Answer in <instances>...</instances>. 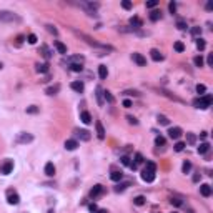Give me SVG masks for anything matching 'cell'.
Returning <instances> with one entry per match:
<instances>
[{"mask_svg": "<svg viewBox=\"0 0 213 213\" xmlns=\"http://www.w3.org/2000/svg\"><path fill=\"white\" fill-rule=\"evenodd\" d=\"M155 172H156V166L153 161H148L146 166L143 168V172H142V180L146 183H151L155 180Z\"/></svg>", "mask_w": 213, "mask_h": 213, "instance_id": "6da1fadb", "label": "cell"}, {"mask_svg": "<svg viewBox=\"0 0 213 213\" xmlns=\"http://www.w3.org/2000/svg\"><path fill=\"white\" fill-rule=\"evenodd\" d=\"M0 22H7V23H10V22H22V18L17 13L10 10H0Z\"/></svg>", "mask_w": 213, "mask_h": 213, "instance_id": "7a4b0ae2", "label": "cell"}, {"mask_svg": "<svg viewBox=\"0 0 213 213\" xmlns=\"http://www.w3.org/2000/svg\"><path fill=\"white\" fill-rule=\"evenodd\" d=\"M32 140H33V135L27 133V132H20L17 135V143H30Z\"/></svg>", "mask_w": 213, "mask_h": 213, "instance_id": "3957f363", "label": "cell"}, {"mask_svg": "<svg viewBox=\"0 0 213 213\" xmlns=\"http://www.w3.org/2000/svg\"><path fill=\"white\" fill-rule=\"evenodd\" d=\"M7 202L10 203V205H17V203L20 202V197H18V193L13 192V190H7Z\"/></svg>", "mask_w": 213, "mask_h": 213, "instance_id": "277c9868", "label": "cell"}, {"mask_svg": "<svg viewBox=\"0 0 213 213\" xmlns=\"http://www.w3.org/2000/svg\"><path fill=\"white\" fill-rule=\"evenodd\" d=\"M12 170H13V161L12 160H7L4 165H0V173L2 175H10Z\"/></svg>", "mask_w": 213, "mask_h": 213, "instance_id": "5b68a950", "label": "cell"}, {"mask_svg": "<svg viewBox=\"0 0 213 213\" xmlns=\"http://www.w3.org/2000/svg\"><path fill=\"white\" fill-rule=\"evenodd\" d=\"M168 137H170L172 140H178V138L182 137V128H180V127H172V128L168 130Z\"/></svg>", "mask_w": 213, "mask_h": 213, "instance_id": "8992f818", "label": "cell"}, {"mask_svg": "<svg viewBox=\"0 0 213 213\" xmlns=\"http://www.w3.org/2000/svg\"><path fill=\"white\" fill-rule=\"evenodd\" d=\"M132 58H133V62L137 63V65H140V67H145L146 65V58L142 55V53H132Z\"/></svg>", "mask_w": 213, "mask_h": 213, "instance_id": "52a82bcc", "label": "cell"}, {"mask_svg": "<svg viewBox=\"0 0 213 213\" xmlns=\"http://www.w3.org/2000/svg\"><path fill=\"white\" fill-rule=\"evenodd\" d=\"M75 133H77V137L80 138V140H83V142H88L90 138H92V135H90V132L88 130H75Z\"/></svg>", "mask_w": 213, "mask_h": 213, "instance_id": "ba28073f", "label": "cell"}, {"mask_svg": "<svg viewBox=\"0 0 213 213\" xmlns=\"http://www.w3.org/2000/svg\"><path fill=\"white\" fill-rule=\"evenodd\" d=\"M158 93H161V95H165L166 98H170V100H175V102H178V103H183V100L180 98V97H177V95H173V93H170V92H166V90H156Z\"/></svg>", "mask_w": 213, "mask_h": 213, "instance_id": "9c48e42d", "label": "cell"}, {"mask_svg": "<svg viewBox=\"0 0 213 213\" xmlns=\"http://www.w3.org/2000/svg\"><path fill=\"white\" fill-rule=\"evenodd\" d=\"M95 128H97V137H98L100 140H103L105 138V128H103V125H102V122H95Z\"/></svg>", "mask_w": 213, "mask_h": 213, "instance_id": "30bf717a", "label": "cell"}, {"mask_svg": "<svg viewBox=\"0 0 213 213\" xmlns=\"http://www.w3.org/2000/svg\"><path fill=\"white\" fill-rule=\"evenodd\" d=\"M150 57L153 62H161L163 60V55L160 53V50H156V48H151L150 50Z\"/></svg>", "mask_w": 213, "mask_h": 213, "instance_id": "8fae6325", "label": "cell"}, {"mask_svg": "<svg viewBox=\"0 0 213 213\" xmlns=\"http://www.w3.org/2000/svg\"><path fill=\"white\" fill-rule=\"evenodd\" d=\"M102 193H103V187H102V185H95V187L90 190V197L97 198L98 195H102Z\"/></svg>", "mask_w": 213, "mask_h": 213, "instance_id": "7c38bea8", "label": "cell"}, {"mask_svg": "<svg viewBox=\"0 0 213 213\" xmlns=\"http://www.w3.org/2000/svg\"><path fill=\"white\" fill-rule=\"evenodd\" d=\"M45 175L47 177H55V165H53L52 161H48L47 165H45Z\"/></svg>", "mask_w": 213, "mask_h": 213, "instance_id": "4fadbf2b", "label": "cell"}, {"mask_svg": "<svg viewBox=\"0 0 213 213\" xmlns=\"http://www.w3.org/2000/svg\"><path fill=\"white\" fill-rule=\"evenodd\" d=\"M200 193H202L203 197H210V195H212V187H210L208 183L200 185Z\"/></svg>", "mask_w": 213, "mask_h": 213, "instance_id": "5bb4252c", "label": "cell"}, {"mask_svg": "<svg viewBox=\"0 0 213 213\" xmlns=\"http://www.w3.org/2000/svg\"><path fill=\"white\" fill-rule=\"evenodd\" d=\"M70 87H72V90H75V92H78V93H82L83 88H85V85H83V82H72L70 83Z\"/></svg>", "mask_w": 213, "mask_h": 213, "instance_id": "9a60e30c", "label": "cell"}, {"mask_svg": "<svg viewBox=\"0 0 213 213\" xmlns=\"http://www.w3.org/2000/svg\"><path fill=\"white\" fill-rule=\"evenodd\" d=\"M140 163H143V156H142V153H135V161H132L130 168H132V170H135Z\"/></svg>", "mask_w": 213, "mask_h": 213, "instance_id": "2e32d148", "label": "cell"}, {"mask_svg": "<svg viewBox=\"0 0 213 213\" xmlns=\"http://www.w3.org/2000/svg\"><path fill=\"white\" fill-rule=\"evenodd\" d=\"M58 92H60V85H58V83H55V85H52V87L45 88V93L47 95H57Z\"/></svg>", "mask_w": 213, "mask_h": 213, "instance_id": "e0dca14e", "label": "cell"}, {"mask_svg": "<svg viewBox=\"0 0 213 213\" xmlns=\"http://www.w3.org/2000/svg\"><path fill=\"white\" fill-rule=\"evenodd\" d=\"M95 92H97V93H95L97 95V103L102 107V105H103V88H102V87H97Z\"/></svg>", "mask_w": 213, "mask_h": 213, "instance_id": "ac0fdd59", "label": "cell"}, {"mask_svg": "<svg viewBox=\"0 0 213 213\" xmlns=\"http://www.w3.org/2000/svg\"><path fill=\"white\" fill-rule=\"evenodd\" d=\"M68 62H70V65L72 63H77V65H82L83 62H85V58L82 57V55H73V57L68 58Z\"/></svg>", "mask_w": 213, "mask_h": 213, "instance_id": "d6986e66", "label": "cell"}, {"mask_svg": "<svg viewBox=\"0 0 213 213\" xmlns=\"http://www.w3.org/2000/svg\"><path fill=\"white\" fill-rule=\"evenodd\" d=\"M130 25H132V28H133V30H138V28L142 27L140 18H138V17H132V18H130Z\"/></svg>", "mask_w": 213, "mask_h": 213, "instance_id": "ffe728a7", "label": "cell"}, {"mask_svg": "<svg viewBox=\"0 0 213 213\" xmlns=\"http://www.w3.org/2000/svg\"><path fill=\"white\" fill-rule=\"evenodd\" d=\"M80 120H82L85 125H88V123H92V115H90L88 112H82V113H80Z\"/></svg>", "mask_w": 213, "mask_h": 213, "instance_id": "44dd1931", "label": "cell"}, {"mask_svg": "<svg viewBox=\"0 0 213 213\" xmlns=\"http://www.w3.org/2000/svg\"><path fill=\"white\" fill-rule=\"evenodd\" d=\"M98 75L102 80H105V78L108 77V68H107V65H100L98 67Z\"/></svg>", "mask_w": 213, "mask_h": 213, "instance_id": "7402d4cb", "label": "cell"}, {"mask_svg": "<svg viewBox=\"0 0 213 213\" xmlns=\"http://www.w3.org/2000/svg\"><path fill=\"white\" fill-rule=\"evenodd\" d=\"M212 102H213V98H212V95H210V93H205L202 97V103L205 105V108H208V107L212 105Z\"/></svg>", "mask_w": 213, "mask_h": 213, "instance_id": "603a6c76", "label": "cell"}, {"mask_svg": "<svg viewBox=\"0 0 213 213\" xmlns=\"http://www.w3.org/2000/svg\"><path fill=\"white\" fill-rule=\"evenodd\" d=\"M77 146H78V142L77 140H67L65 142V148H67V150H77Z\"/></svg>", "mask_w": 213, "mask_h": 213, "instance_id": "cb8c5ba5", "label": "cell"}, {"mask_svg": "<svg viewBox=\"0 0 213 213\" xmlns=\"http://www.w3.org/2000/svg\"><path fill=\"white\" fill-rule=\"evenodd\" d=\"M53 45H55V48H57V50H58V53H67V47L63 45L62 42L55 40V43H53Z\"/></svg>", "mask_w": 213, "mask_h": 213, "instance_id": "d4e9b609", "label": "cell"}, {"mask_svg": "<svg viewBox=\"0 0 213 213\" xmlns=\"http://www.w3.org/2000/svg\"><path fill=\"white\" fill-rule=\"evenodd\" d=\"M160 18H161V12H160V10H153V12L150 13V20H151V22H158Z\"/></svg>", "mask_w": 213, "mask_h": 213, "instance_id": "484cf974", "label": "cell"}, {"mask_svg": "<svg viewBox=\"0 0 213 213\" xmlns=\"http://www.w3.org/2000/svg\"><path fill=\"white\" fill-rule=\"evenodd\" d=\"M208 150H210V145H208L207 142H203V143H200V146H198V153H200V155H203V153H207Z\"/></svg>", "mask_w": 213, "mask_h": 213, "instance_id": "4316f807", "label": "cell"}, {"mask_svg": "<svg viewBox=\"0 0 213 213\" xmlns=\"http://www.w3.org/2000/svg\"><path fill=\"white\" fill-rule=\"evenodd\" d=\"M110 178H112L113 182H120V180L123 178V173H122V172H112V175H110Z\"/></svg>", "mask_w": 213, "mask_h": 213, "instance_id": "83f0119b", "label": "cell"}, {"mask_svg": "<svg viewBox=\"0 0 213 213\" xmlns=\"http://www.w3.org/2000/svg\"><path fill=\"white\" fill-rule=\"evenodd\" d=\"M37 72L47 73L48 72V65H47V63H37Z\"/></svg>", "mask_w": 213, "mask_h": 213, "instance_id": "f1b7e54d", "label": "cell"}, {"mask_svg": "<svg viewBox=\"0 0 213 213\" xmlns=\"http://www.w3.org/2000/svg\"><path fill=\"white\" fill-rule=\"evenodd\" d=\"M133 203H135L137 207H142V205H145V197H142V195L135 197V198H133Z\"/></svg>", "mask_w": 213, "mask_h": 213, "instance_id": "f546056e", "label": "cell"}, {"mask_svg": "<svg viewBox=\"0 0 213 213\" xmlns=\"http://www.w3.org/2000/svg\"><path fill=\"white\" fill-rule=\"evenodd\" d=\"M103 97H105V100H107V102H108V103H113V102H115L113 95L110 93L108 90H103Z\"/></svg>", "mask_w": 213, "mask_h": 213, "instance_id": "4dcf8cb0", "label": "cell"}, {"mask_svg": "<svg viewBox=\"0 0 213 213\" xmlns=\"http://www.w3.org/2000/svg\"><path fill=\"white\" fill-rule=\"evenodd\" d=\"M156 120H158V123H160V125H168V123H170V120L166 118L165 115H158Z\"/></svg>", "mask_w": 213, "mask_h": 213, "instance_id": "1f68e13d", "label": "cell"}, {"mask_svg": "<svg viewBox=\"0 0 213 213\" xmlns=\"http://www.w3.org/2000/svg\"><path fill=\"white\" fill-rule=\"evenodd\" d=\"M205 92H207V87H205L203 83H198V85H197V93L203 97V95H205Z\"/></svg>", "mask_w": 213, "mask_h": 213, "instance_id": "d6a6232c", "label": "cell"}, {"mask_svg": "<svg viewBox=\"0 0 213 213\" xmlns=\"http://www.w3.org/2000/svg\"><path fill=\"white\" fill-rule=\"evenodd\" d=\"M193 63H195L197 67H203V57L202 55H197V57L193 58Z\"/></svg>", "mask_w": 213, "mask_h": 213, "instance_id": "836d02e7", "label": "cell"}, {"mask_svg": "<svg viewBox=\"0 0 213 213\" xmlns=\"http://www.w3.org/2000/svg\"><path fill=\"white\" fill-rule=\"evenodd\" d=\"M205 47H207L205 40H203V38H198V40H197V48H198V50H205Z\"/></svg>", "mask_w": 213, "mask_h": 213, "instance_id": "e575fe53", "label": "cell"}, {"mask_svg": "<svg viewBox=\"0 0 213 213\" xmlns=\"http://www.w3.org/2000/svg\"><path fill=\"white\" fill-rule=\"evenodd\" d=\"M182 170H183V173H188L190 170H192V163H190V161H183Z\"/></svg>", "mask_w": 213, "mask_h": 213, "instance_id": "d590c367", "label": "cell"}, {"mask_svg": "<svg viewBox=\"0 0 213 213\" xmlns=\"http://www.w3.org/2000/svg\"><path fill=\"white\" fill-rule=\"evenodd\" d=\"M173 48H175L177 52H183V50H185V45H183L182 42H175V45H173Z\"/></svg>", "mask_w": 213, "mask_h": 213, "instance_id": "8d00e7d4", "label": "cell"}, {"mask_svg": "<svg viewBox=\"0 0 213 213\" xmlns=\"http://www.w3.org/2000/svg\"><path fill=\"white\" fill-rule=\"evenodd\" d=\"M177 27L180 28V30H187V28H188V25H187V22H185V20H178L177 22Z\"/></svg>", "mask_w": 213, "mask_h": 213, "instance_id": "74e56055", "label": "cell"}, {"mask_svg": "<svg viewBox=\"0 0 213 213\" xmlns=\"http://www.w3.org/2000/svg\"><path fill=\"white\" fill-rule=\"evenodd\" d=\"M127 187H130V183H128V182H127V183H120L118 187H115V192H123Z\"/></svg>", "mask_w": 213, "mask_h": 213, "instance_id": "f35d334b", "label": "cell"}, {"mask_svg": "<svg viewBox=\"0 0 213 213\" xmlns=\"http://www.w3.org/2000/svg\"><path fill=\"white\" fill-rule=\"evenodd\" d=\"M183 148H185V143L183 142H177L175 143V151H182Z\"/></svg>", "mask_w": 213, "mask_h": 213, "instance_id": "ab89813d", "label": "cell"}, {"mask_svg": "<svg viewBox=\"0 0 213 213\" xmlns=\"http://www.w3.org/2000/svg\"><path fill=\"white\" fill-rule=\"evenodd\" d=\"M122 7H123L125 10H130L132 8V2L130 0H123V2H122Z\"/></svg>", "mask_w": 213, "mask_h": 213, "instance_id": "60d3db41", "label": "cell"}, {"mask_svg": "<svg viewBox=\"0 0 213 213\" xmlns=\"http://www.w3.org/2000/svg\"><path fill=\"white\" fill-rule=\"evenodd\" d=\"M27 113H38V107H35V105L27 107Z\"/></svg>", "mask_w": 213, "mask_h": 213, "instance_id": "b9f144b4", "label": "cell"}, {"mask_svg": "<svg viewBox=\"0 0 213 213\" xmlns=\"http://www.w3.org/2000/svg\"><path fill=\"white\" fill-rule=\"evenodd\" d=\"M27 42H28V43H32V45H33V43H37V35L30 33V35L27 37Z\"/></svg>", "mask_w": 213, "mask_h": 213, "instance_id": "7bdbcfd3", "label": "cell"}, {"mask_svg": "<svg viewBox=\"0 0 213 213\" xmlns=\"http://www.w3.org/2000/svg\"><path fill=\"white\" fill-rule=\"evenodd\" d=\"M195 140H197V138H195V135H193V133H187V142L190 143V145H193V143H195Z\"/></svg>", "mask_w": 213, "mask_h": 213, "instance_id": "ee69618b", "label": "cell"}, {"mask_svg": "<svg viewBox=\"0 0 213 213\" xmlns=\"http://www.w3.org/2000/svg\"><path fill=\"white\" fill-rule=\"evenodd\" d=\"M192 35H195V37L202 35V28H200V27H193L192 28Z\"/></svg>", "mask_w": 213, "mask_h": 213, "instance_id": "f6af8a7d", "label": "cell"}, {"mask_svg": "<svg viewBox=\"0 0 213 213\" xmlns=\"http://www.w3.org/2000/svg\"><path fill=\"white\" fill-rule=\"evenodd\" d=\"M70 68H72L73 72H82V70H83L82 65H77V63H72V65H70Z\"/></svg>", "mask_w": 213, "mask_h": 213, "instance_id": "bcb514c9", "label": "cell"}, {"mask_svg": "<svg viewBox=\"0 0 213 213\" xmlns=\"http://www.w3.org/2000/svg\"><path fill=\"white\" fill-rule=\"evenodd\" d=\"M158 5V2L156 0H150V2H146V8H155Z\"/></svg>", "mask_w": 213, "mask_h": 213, "instance_id": "7dc6e473", "label": "cell"}, {"mask_svg": "<svg viewBox=\"0 0 213 213\" xmlns=\"http://www.w3.org/2000/svg\"><path fill=\"white\" fill-rule=\"evenodd\" d=\"M120 160H122V163H123L125 166H130L132 165V161H130V158H128V156H122Z\"/></svg>", "mask_w": 213, "mask_h": 213, "instance_id": "c3c4849f", "label": "cell"}, {"mask_svg": "<svg viewBox=\"0 0 213 213\" xmlns=\"http://www.w3.org/2000/svg\"><path fill=\"white\" fill-rule=\"evenodd\" d=\"M123 95H133V97H138V92H137V90H125L123 92Z\"/></svg>", "mask_w": 213, "mask_h": 213, "instance_id": "681fc988", "label": "cell"}, {"mask_svg": "<svg viewBox=\"0 0 213 213\" xmlns=\"http://www.w3.org/2000/svg\"><path fill=\"white\" fill-rule=\"evenodd\" d=\"M168 10L172 12V13H175V10H177V4H175V2H170V4H168Z\"/></svg>", "mask_w": 213, "mask_h": 213, "instance_id": "f907efd6", "label": "cell"}, {"mask_svg": "<svg viewBox=\"0 0 213 213\" xmlns=\"http://www.w3.org/2000/svg\"><path fill=\"white\" fill-rule=\"evenodd\" d=\"M155 143L158 146H160V145H165V138H163V137H156V138H155Z\"/></svg>", "mask_w": 213, "mask_h": 213, "instance_id": "816d5d0a", "label": "cell"}, {"mask_svg": "<svg viewBox=\"0 0 213 213\" xmlns=\"http://www.w3.org/2000/svg\"><path fill=\"white\" fill-rule=\"evenodd\" d=\"M170 203H172V205H175V207H180V205H182V200H180V198H172V200H170Z\"/></svg>", "mask_w": 213, "mask_h": 213, "instance_id": "f5cc1de1", "label": "cell"}, {"mask_svg": "<svg viewBox=\"0 0 213 213\" xmlns=\"http://www.w3.org/2000/svg\"><path fill=\"white\" fill-rule=\"evenodd\" d=\"M42 53H43V57H45V58L50 57V53H48V47H47V45H43V47H42Z\"/></svg>", "mask_w": 213, "mask_h": 213, "instance_id": "db71d44e", "label": "cell"}, {"mask_svg": "<svg viewBox=\"0 0 213 213\" xmlns=\"http://www.w3.org/2000/svg\"><path fill=\"white\" fill-rule=\"evenodd\" d=\"M127 120H128V123H132V125H138V120H137L135 117H130V115H128Z\"/></svg>", "mask_w": 213, "mask_h": 213, "instance_id": "11a10c76", "label": "cell"}, {"mask_svg": "<svg viewBox=\"0 0 213 213\" xmlns=\"http://www.w3.org/2000/svg\"><path fill=\"white\" fill-rule=\"evenodd\" d=\"M47 30L50 32V33H53V35H57V33H58V30L53 25H47Z\"/></svg>", "mask_w": 213, "mask_h": 213, "instance_id": "9f6ffc18", "label": "cell"}, {"mask_svg": "<svg viewBox=\"0 0 213 213\" xmlns=\"http://www.w3.org/2000/svg\"><path fill=\"white\" fill-rule=\"evenodd\" d=\"M22 42H23V37L18 35V37H17V47H20V45H22Z\"/></svg>", "mask_w": 213, "mask_h": 213, "instance_id": "6f0895ef", "label": "cell"}, {"mask_svg": "<svg viewBox=\"0 0 213 213\" xmlns=\"http://www.w3.org/2000/svg\"><path fill=\"white\" fill-rule=\"evenodd\" d=\"M123 107H125V108H130L132 102H130V100H123Z\"/></svg>", "mask_w": 213, "mask_h": 213, "instance_id": "680465c9", "label": "cell"}, {"mask_svg": "<svg viewBox=\"0 0 213 213\" xmlns=\"http://www.w3.org/2000/svg\"><path fill=\"white\" fill-rule=\"evenodd\" d=\"M207 63H208V65H213V55H208V58H207Z\"/></svg>", "mask_w": 213, "mask_h": 213, "instance_id": "91938a15", "label": "cell"}, {"mask_svg": "<svg viewBox=\"0 0 213 213\" xmlns=\"http://www.w3.org/2000/svg\"><path fill=\"white\" fill-rule=\"evenodd\" d=\"M97 210H98V208H97V205H90V212H93V213H97Z\"/></svg>", "mask_w": 213, "mask_h": 213, "instance_id": "94428289", "label": "cell"}, {"mask_svg": "<svg viewBox=\"0 0 213 213\" xmlns=\"http://www.w3.org/2000/svg\"><path fill=\"white\" fill-rule=\"evenodd\" d=\"M193 182H200V175H198V173L197 175H193Z\"/></svg>", "mask_w": 213, "mask_h": 213, "instance_id": "6125c7cd", "label": "cell"}, {"mask_svg": "<svg viewBox=\"0 0 213 213\" xmlns=\"http://www.w3.org/2000/svg\"><path fill=\"white\" fill-rule=\"evenodd\" d=\"M212 8H213V4H212V2H208V4H207V10H212Z\"/></svg>", "mask_w": 213, "mask_h": 213, "instance_id": "be15d7a7", "label": "cell"}, {"mask_svg": "<svg viewBox=\"0 0 213 213\" xmlns=\"http://www.w3.org/2000/svg\"><path fill=\"white\" fill-rule=\"evenodd\" d=\"M97 213H108L107 210H97Z\"/></svg>", "mask_w": 213, "mask_h": 213, "instance_id": "e7e4bbea", "label": "cell"}, {"mask_svg": "<svg viewBox=\"0 0 213 213\" xmlns=\"http://www.w3.org/2000/svg\"><path fill=\"white\" fill-rule=\"evenodd\" d=\"M188 213H193V212H192V210H188Z\"/></svg>", "mask_w": 213, "mask_h": 213, "instance_id": "03108f58", "label": "cell"}, {"mask_svg": "<svg viewBox=\"0 0 213 213\" xmlns=\"http://www.w3.org/2000/svg\"><path fill=\"white\" fill-rule=\"evenodd\" d=\"M173 213H177V212H173Z\"/></svg>", "mask_w": 213, "mask_h": 213, "instance_id": "003e7915", "label": "cell"}]
</instances>
